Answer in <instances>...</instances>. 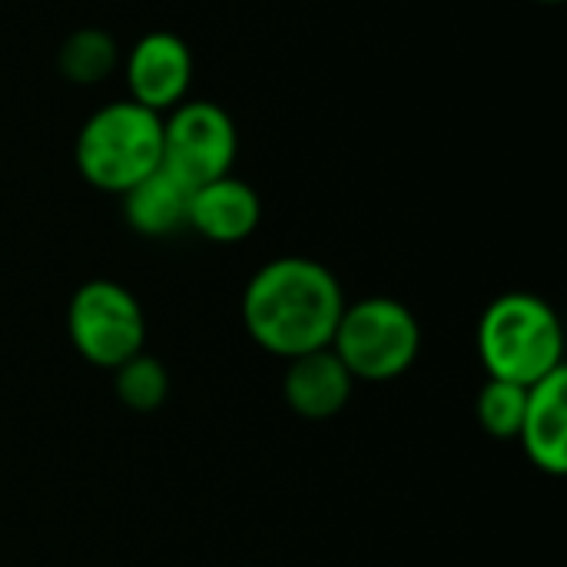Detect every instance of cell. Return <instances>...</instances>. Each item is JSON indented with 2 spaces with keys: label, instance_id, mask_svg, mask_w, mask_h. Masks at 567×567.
<instances>
[{
  "label": "cell",
  "instance_id": "cell-1",
  "mask_svg": "<svg viewBox=\"0 0 567 567\" xmlns=\"http://www.w3.org/2000/svg\"><path fill=\"white\" fill-rule=\"evenodd\" d=\"M342 309L339 279L322 262L302 256L266 262L243 292V326L249 339L289 362L329 349Z\"/></svg>",
  "mask_w": 567,
  "mask_h": 567
},
{
  "label": "cell",
  "instance_id": "cell-2",
  "mask_svg": "<svg viewBox=\"0 0 567 567\" xmlns=\"http://www.w3.org/2000/svg\"><path fill=\"white\" fill-rule=\"evenodd\" d=\"M478 355L492 379L532 389L565 369L561 322L555 309L532 292L498 296L478 322Z\"/></svg>",
  "mask_w": 567,
  "mask_h": 567
},
{
  "label": "cell",
  "instance_id": "cell-3",
  "mask_svg": "<svg viewBox=\"0 0 567 567\" xmlns=\"http://www.w3.org/2000/svg\"><path fill=\"white\" fill-rule=\"evenodd\" d=\"M73 159L93 189L123 196L163 163V116L133 100L106 103L80 126Z\"/></svg>",
  "mask_w": 567,
  "mask_h": 567
},
{
  "label": "cell",
  "instance_id": "cell-4",
  "mask_svg": "<svg viewBox=\"0 0 567 567\" xmlns=\"http://www.w3.org/2000/svg\"><path fill=\"white\" fill-rule=\"evenodd\" d=\"M336 359L359 382H389L412 369L422 349L419 319L395 299L372 296L342 309L332 346Z\"/></svg>",
  "mask_w": 567,
  "mask_h": 567
},
{
  "label": "cell",
  "instance_id": "cell-5",
  "mask_svg": "<svg viewBox=\"0 0 567 567\" xmlns=\"http://www.w3.org/2000/svg\"><path fill=\"white\" fill-rule=\"evenodd\" d=\"M73 349L96 369H120L143 352L146 319L130 289L110 279L83 282L66 309Z\"/></svg>",
  "mask_w": 567,
  "mask_h": 567
},
{
  "label": "cell",
  "instance_id": "cell-6",
  "mask_svg": "<svg viewBox=\"0 0 567 567\" xmlns=\"http://www.w3.org/2000/svg\"><path fill=\"white\" fill-rule=\"evenodd\" d=\"M239 150L233 116L209 100H183L163 116V169L189 189L233 173Z\"/></svg>",
  "mask_w": 567,
  "mask_h": 567
},
{
  "label": "cell",
  "instance_id": "cell-7",
  "mask_svg": "<svg viewBox=\"0 0 567 567\" xmlns=\"http://www.w3.org/2000/svg\"><path fill=\"white\" fill-rule=\"evenodd\" d=\"M126 73V90L133 103L153 110V113H169L179 106L189 93L193 83V53L183 37L169 30H153L133 43L123 63Z\"/></svg>",
  "mask_w": 567,
  "mask_h": 567
},
{
  "label": "cell",
  "instance_id": "cell-8",
  "mask_svg": "<svg viewBox=\"0 0 567 567\" xmlns=\"http://www.w3.org/2000/svg\"><path fill=\"white\" fill-rule=\"evenodd\" d=\"M262 219V203L256 189L243 179L219 176L206 186H196L189 196V226L209 243H243L256 233Z\"/></svg>",
  "mask_w": 567,
  "mask_h": 567
},
{
  "label": "cell",
  "instance_id": "cell-9",
  "mask_svg": "<svg viewBox=\"0 0 567 567\" xmlns=\"http://www.w3.org/2000/svg\"><path fill=\"white\" fill-rule=\"evenodd\" d=\"M525 455L548 475L567 472V372H555L528 389L518 429Z\"/></svg>",
  "mask_w": 567,
  "mask_h": 567
},
{
  "label": "cell",
  "instance_id": "cell-10",
  "mask_svg": "<svg viewBox=\"0 0 567 567\" xmlns=\"http://www.w3.org/2000/svg\"><path fill=\"white\" fill-rule=\"evenodd\" d=\"M352 375L346 372V365L336 359L332 349H319L309 355H299L289 362L286 382H282V395L286 405L309 422H326L332 415H339L352 395Z\"/></svg>",
  "mask_w": 567,
  "mask_h": 567
},
{
  "label": "cell",
  "instance_id": "cell-11",
  "mask_svg": "<svg viewBox=\"0 0 567 567\" xmlns=\"http://www.w3.org/2000/svg\"><path fill=\"white\" fill-rule=\"evenodd\" d=\"M189 196L193 189L159 166L123 193V216L133 233L159 239L189 226Z\"/></svg>",
  "mask_w": 567,
  "mask_h": 567
},
{
  "label": "cell",
  "instance_id": "cell-12",
  "mask_svg": "<svg viewBox=\"0 0 567 567\" xmlns=\"http://www.w3.org/2000/svg\"><path fill=\"white\" fill-rule=\"evenodd\" d=\"M120 53H116V43L106 30H96V27H86V30H76L70 33L63 43H60V53H56V66L60 73L70 80V83H100L110 76V70L116 66Z\"/></svg>",
  "mask_w": 567,
  "mask_h": 567
},
{
  "label": "cell",
  "instance_id": "cell-13",
  "mask_svg": "<svg viewBox=\"0 0 567 567\" xmlns=\"http://www.w3.org/2000/svg\"><path fill=\"white\" fill-rule=\"evenodd\" d=\"M169 375L150 355H133L116 369V395L130 412H156L166 402Z\"/></svg>",
  "mask_w": 567,
  "mask_h": 567
},
{
  "label": "cell",
  "instance_id": "cell-14",
  "mask_svg": "<svg viewBox=\"0 0 567 567\" xmlns=\"http://www.w3.org/2000/svg\"><path fill=\"white\" fill-rule=\"evenodd\" d=\"M525 399H528V389L492 379L478 392V402H475L478 425L492 439H502V442L518 439V429H522V419H525Z\"/></svg>",
  "mask_w": 567,
  "mask_h": 567
},
{
  "label": "cell",
  "instance_id": "cell-15",
  "mask_svg": "<svg viewBox=\"0 0 567 567\" xmlns=\"http://www.w3.org/2000/svg\"><path fill=\"white\" fill-rule=\"evenodd\" d=\"M538 3H565V0H538Z\"/></svg>",
  "mask_w": 567,
  "mask_h": 567
}]
</instances>
